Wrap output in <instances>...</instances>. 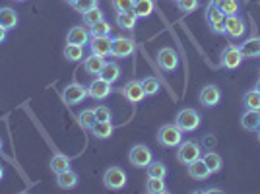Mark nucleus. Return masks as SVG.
I'll return each instance as SVG.
<instances>
[{
  "mask_svg": "<svg viewBox=\"0 0 260 194\" xmlns=\"http://www.w3.org/2000/svg\"><path fill=\"white\" fill-rule=\"evenodd\" d=\"M200 122H202L200 113L196 109H190V107L181 109L177 113V119H175V124L183 130V132H194L200 126Z\"/></svg>",
  "mask_w": 260,
  "mask_h": 194,
  "instance_id": "1",
  "label": "nucleus"
},
{
  "mask_svg": "<svg viewBox=\"0 0 260 194\" xmlns=\"http://www.w3.org/2000/svg\"><path fill=\"white\" fill-rule=\"evenodd\" d=\"M202 157V148L200 144L194 140H186L179 144V150H177V161L183 163V165H190L192 161Z\"/></svg>",
  "mask_w": 260,
  "mask_h": 194,
  "instance_id": "2",
  "label": "nucleus"
},
{
  "mask_svg": "<svg viewBox=\"0 0 260 194\" xmlns=\"http://www.w3.org/2000/svg\"><path fill=\"white\" fill-rule=\"evenodd\" d=\"M128 161H130V165H134V167H138V169H146V167L153 161V153L146 144H136V146L130 148Z\"/></svg>",
  "mask_w": 260,
  "mask_h": 194,
  "instance_id": "3",
  "label": "nucleus"
},
{
  "mask_svg": "<svg viewBox=\"0 0 260 194\" xmlns=\"http://www.w3.org/2000/svg\"><path fill=\"white\" fill-rule=\"evenodd\" d=\"M157 142L165 148H177L183 142V130L177 124H163L157 132Z\"/></svg>",
  "mask_w": 260,
  "mask_h": 194,
  "instance_id": "4",
  "label": "nucleus"
},
{
  "mask_svg": "<svg viewBox=\"0 0 260 194\" xmlns=\"http://www.w3.org/2000/svg\"><path fill=\"white\" fill-rule=\"evenodd\" d=\"M128 183L126 179V173L122 167L115 165V167H109L107 171L103 173V184L107 186L109 190H122Z\"/></svg>",
  "mask_w": 260,
  "mask_h": 194,
  "instance_id": "5",
  "label": "nucleus"
},
{
  "mask_svg": "<svg viewBox=\"0 0 260 194\" xmlns=\"http://www.w3.org/2000/svg\"><path fill=\"white\" fill-rule=\"evenodd\" d=\"M87 97V87L78 84V82H72L62 89V101L66 105H80L84 99Z\"/></svg>",
  "mask_w": 260,
  "mask_h": 194,
  "instance_id": "6",
  "label": "nucleus"
},
{
  "mask_svg": "<svg viewBox=\"0 0 260 194\" xmlns=\"http://www.w3.org/2000/svg\"><path fill=\"white\" fill-rule=\"evenodd\" d=\"M243 60H245V56L237 45H228L221 53V66L228 70H237Z\"/></svg>",
  "mask_w": 260,
  "mask_h": 194,
  "instance_id": "7",
  "label": "nucleus"
},
{
  "mask_svg": "<svg viewBox=\"0 0 260 194\" xmlns=\"http://www.w3.org/2000/svg\"><path fill=\"white\" fill-rule=\"evenodd\" d=\"M111 93H113V84H109L107 80H103V78H99V76L87 86V97H91V99H95V101H103V99H107Z\"/></svg>",
  "mask_w": 260,
  "mask_h": 194,
  "instance_id": "8",
  "label": "nucleus"
},
{
  "mask_svg": "<svg viewBox=\"0 0 260 194\" xmlns=\"http://www.w3.org/2000/svg\"><path fill=\"white\" fill-rule=\"evenodd\" d=\"M157 64L163 72H175L179 68V56L171 47H163L157 53Z\"/></svg>",
  "mask_w": 260,
  "mask_h": 194,
  "instance_id": "9",
  "label": "nucleus"
},
{
  "mask_svg": "<svg viewBox=\"0 0 260 194\" xmlns=\"http://www.w3.org/2000/svg\"><path fill=\"white\" fill-rule=\"evenodd\" d=\"M134 51H136V45L132 39L113 37V51H111L113 58H128L130 54H134Z\"/></svg>",
  "mask_w": 260,
  "mask_h": 194,
  "instance_id": "10",
  "label": "nucleus"
},
{
  "mask_svg": "<svg viewBox=\"0 0 260 194\" xmlns=\"http://www.w3.org/2000/svg\"><path fill=\"white\" fill-rule=\"evenodd\" d=\"M206 20H208L210 29H212L214 33H217V35H223V33H225V16H223V12L217 10L216 6L208 4Z\"/></svg>",
  "mask_w": 260,
  "mask_h": 194,
  "instance_id": "11",
  "label": "nucleus"
},
{
  "mask_svg": "<svg viewBox=\"0 0 260 194\" xmlns=\"http://www.w3.org/2000/svg\"><path fill=\"white\" fill-rule=\"evenodd\" d=\"M245 33H247V23L239 14L225 16V35L233 37V39H241Z\"/></svg>",
  "mask_w": 260,
  "mask_h": 194,
  "instance_id": "12",
  "label": "nucleus"
},
{
  "mask_svg": "<svg viewBox=\"0 0 260 194\" xmlns=\"http://www.w3.org/2000/svg\"><path fill=\"white\" fill-rule=\"evenodd\" d=\"M89 51L91 54H99V56H109L113 51V37L111 35H103V37H91L89 39Z\"/></svg>",
  "mask_w": 260,
  "mask_h": 194,
  "instance_id": "13",
  "label": "nucleus"
},
{
  "mask_svg": "<svg viewBox=\"0 0 260 194\" xmlns=\"http://www.w3.org/2000/svg\"><path fill=\"white\" fill-rule=\"evenodd\" d=\"M219 99H221V89L217 86H214V84L204 86L200 89V93H198V101L204 107H216L217 103H219Z\"/></svg>",
  "mask_w": 260,
  "mask_h": 194,
  "instance_id": "14",
  "label": "nucleus"
},
{
  "mask_svg": "<svg viewBox=\"0 0 260 194\" xmlns=\"http://www.w3.org/2000/svg\"><path fill=\"white\" fill-rule=\"evenodd\" d=\"M120 91H122V95L126 97V101H130V103H140V101H144V97H146L140 80H130Z\"/></svg>",
  "mask_w": 260,
  "mask_h": 194,
  "instance_id": "15",
  "label": "nucleus"
},
{
  "mask_svg": "<svg viewBox=\"0 0 260 194\" xmlns=\"http://www.w3.org/2000/svg\"><path fill=\"white\" fill-rule=\"evenodd\" d=\"M66 43H74V45H87L89 43V29L87 25H74L68 35H66Z\"/></svg>",
  "mask_w": 260,
  "mask_h": 194,
  "instance_id": "16",
  "label": "nucleus"
},
{
  "mask_svg": "<svg viewBox=\"0 0 260 194\" xmlns=\"http://www.w3.org/2000/svg\"><path fill=\"white\" fill-rule=\"evenodd\" d=\"M186 167H188V169H186L188 175H190L194 181H206L208 177L212 175V171L208 169V165L204 163L202 157H200V159H196V161H192L190 165H186Z\"/></svg>",
  "mask_w": 260,
  "mask_h": 194,
  "instance_id": "17",
  "label": "nucleus"
},
{
  "mask_svg": "<svg viewBox=\"0 0 260 194\" xmlns=\"http://www.w3.org/2000/svg\"><path fill=\"white\" fill-rule=\"evenodd\" d=\"M78 181H80V177H78V173L72 171V169H66V171L56 173V184H58L60 188H64V190L76 188Z\"/></svg>",
  "mask_w": 260,
  "mask_h": 194,
  "instance_id": "18",
  "label": "nucleus"
},
{
  "mask_svg": "<svg viewBox=\"0 0 260 194\" xmlns=\"http://www.w3.org/2000/svg\"><path fill=\"white\" fill-rule=\"evenodd\" d=\"M105 56H99V54H89L86 60H84V70H86L89 76H95L98 78L105 66Z\"/></svg>",
  "mask_w": 260,
  "mask_h": 194,
  "instance_id": "19",
  "label": "nucleus"
},
{
  "mask_svg": "<svg viewBox=\"0 0 260 194\" xmlns=\"http://www.w3.org/2000/svg\"><path fill=\"white\" fill-rule=\"evenodd\" d=\"M241 126L247 130V132H256L260 128V111H252L247 109L241 117Z\"/></svg>",
  "mask_w": 260,
  "mask_h": 194,
  "instance_id": "20",
  "label": "nucleus"
},
{
  "mask_svg": "<svg viewBox=\"0 0 260 194\" xmlns=\"http://www.w3.org/2000/svg\"><path fill=\"white\" fill-rule=\"evenodd\" d=\"M113 132H115V126L111 120H95V124L91 126V134L98 140H107L113 136Z\"/></svg>",
  "mask_w": 260,
  "mask_h": 194,
  "instance_id": "21",
  "label": "nucleus"
},
{
  "mask_svg": "<svg viewBox=\"0 0 260 194\" xmlns=\"http://www.w3.org/2000/svg\"><path fill=\"white\" fill-rule=\"evenodd\" d=\"M239 49L245 58H260V37H250Z\"/></svg>",
  "mask_w": 260,
  "mask_h": 194,
  "instance_id": "22",
  "label": "nucleus"
},
{
  "mask_svg": "<svg viewBox=\"0 0 260 194\" xmlns=\"http://www.w3.org/2000/svg\"><path fill=\"white\" fill-rule=\"evenodd\" d=\"M0 25L10 31L18 25V12L14 8H0Z\"/></svg>",
  "mask_w": 260,
  "mask_h": 194,
  "instance_id": "23",
  "label": "nucleus"
},
{
  "mask_svg": "<svg viewBox=\"0 0 260 194\" xmlns=\"http://www.w3.org/2000/svg\"><path fill=\"white\" fill-rule=\"evenodd\" d=\"M136 22H138V16L132 10L128 12H117V25L126 29V31H132L136 27Z\"/></svg>",
  "mask_w": 260,
  "mask_h": 194,
  "instance_id": "24",
  "label": "nucleus"
},
{
  "mask_svg": "<svg viewBox=\"0 0 260 194\" xmlns=\"http://www.w3.org/2000/svg\"><path fill=\"white\" fill-rule=\"evenodd\" d=\"M155 10V2L153 0H134V6L132 12L138 16V18H150Z\"/></svg>",
  "mask_w": 260,
  "mask_h": 194,
  "instance_id": "25",
  "label": "nucleus"
},
{
  "mask_svg": "<svg viewBox=\"0 0 260 194\" xmlns=\"http://www.w3.org/2000/svg\"><path fill=\"white\" fill-rule=\"evenodd\" d=\"M99 78L107 80L109 84H115V82L120 78V66L117 64L115 60H109V62H105V66H103V70H101Z\"/></svg>",
  "mask_w": 260,
  "mask_h": 194,
  "instance_id": "26",
  "label": "nucleus"
},
{
  "mask_svg": "<svg viewBox=\"0 0 260 194\" xmlns=\"http://www.w3.org/2000/svg\"><path fill=\"white\" fill-rule=\"evenodd\" d=\"M212 6H216L219 12H223V16H233L239 14V2L237 0H210Z\"/></svg>",
  "mask_w": 260,
  "mask_h": 194,
  "instance_id": "27",
  "label": "nucleus"
},
{
  "mask_svg": "<svg viewBox=\"0 0 260 194\" xmlns=\"http://www.w3.org/2000/svg\"><path fill=\"white\" fill-rule=\"evenodd\" d=\"M202 159H204V163L208 165V169L212 171V175H214V173H219L221 171V167H223L221 155L216 153V151H206V153L202 155Z\"/></svg>",
  "mask_w": 260,
  "mask_h": 194,
  "instance_id": "28",
  "label": "nucleus"
},
{
  "mask_svg": "<svg viewBox=\"0 0 260 194\" xmlns=\"http://www.w3.org/2000/svg\"><path fill=\"white\" fill-rule=\"evenodd\" d=\"M64 58L70 62H78L84 58V45H74V43H66L64 47Z\"/></svg>",
  "mask_w": 260,
  "mask_h": 194,
  "instance_id": "29",
  "label": "nucleus"
},
{
  "mask_svg": "<svg viewBox=\"0 0 260 194\" xmlns=\"http://www.w3.org/2000/svg\"><path fill=\"white\" fill-rule=\"evenodd\" d=\"M146 192H150V194L167 192L165 179H159V177H148V181H146Z\"/></svg>",
  "mask_w": 260,
  "mask_h": 194,
  "instance_id": "30",
  "label": "nucleus"
},
{
  "mask_svg": "<svg viewBox=\"0 0 260 194\" xmlns=\"http://www.w3.org/2000/svg\"><path fill=\"white\" fill-rule=\"evenodd\" d=\"M95 111L93 109H84L82 113H78V122L84 130H91V126L95 124Z\"/></svg>",
  "mask_w": 260,
  "mask_h": 194,
  "instance_id": "31",
  "label": "nucleus"
},
{
  "mask_svg": "<svg viewBox=\"0 0 260 194\" xmlns=\"http://www.w3.org/2000/svg\"><path fill=\"white\" fill-rule=\"evenodd\" d=\"M140 82H142V87H144L146 97H153L159 93V80H157V78L148 76V78H144V80H140Z\"/></svg>",
  "mask_w": 260,
  "mask_h": 194,
  "instance_id": "32",
  "label": "nucleus"
},
{
  "mask_svg": "<svg viewBox=\"0 0 260 194\" xmlns=\"http://www.w3.org/2000/svg\"><path fill=\"white\" fill-rule=\"evenodd\" d=\"M51 169H53V173L70 169V157H66L64 153H54L53 159H51Z\"/></svg>",
  "mask_w": 260,
  "mask_h": 194,
  "instance_id": "33",
  "label": "nucleus"
},
{
  "mask_svg": "<svg viewBox=\"0 0 260 194\" xmlns=\"http://www.w3.org/2000/svg\"><path fill=\"white\" fill-rule=\"evenodd\" d=\"M243 105L245 109H252V111H260V93L256 89H250L243 95Z\"/></svg>",
  "mask_w": 260,
  "mask_h": 194,
  "instance_id": "34",
  "label": "nucleus"
},
{
  "mask_svg": "<svg viewBox=\"0 0 260 194\" xmlns=\"http://www.w3.org/2000/svg\"><path fill=\"white\" fill-rule=\"evenodd\" d=\"M89 35L91 37H103V35H111V23L103 18V20H99L98 23H93L91 27H89Z\"/></svg>",
  "mask_w": 260,
  "mask_h": 194,
  "instance_id": "35",
  "label": "nucleus"
},
{
  "mask_svg": "<svg viewBox=\"0 0 260 194\" xmlns=\"http://www.w3.org/2000/svg\"><path fill=\"white\" fill-rule=\"evenodd\" d=\"M146 171H148V177H159V179H165L167 177V165L163 161H152L148 167H146Z\"/></svg>",
  "mask_w": 260,
  "mask_h": 194,
  "instance_id": "36",
  "label": "nucleus"
},
{
  "mask_svg": "<svg viewBox=\"0 0 260 194\" xmlns=\"http://www.w3.org/2000/svg\"><path fill=\"white\" fill-rule=\"evenodd\" d=\"M82 16H84V23H86L87 27H91L93 23H98L99 20H103V12L99 10V6H95V8H91V10L84 12Z\"/></svg>",
  "mask_w": 260,
  "mask_h": 194,
  "instance_id": "37",
  "label": "nucleus"
},
{
  "mask_svg": "<svg viewBox=\"0 0 260 194\" xmlns=\"http://www.w3.org/2000/svg\"><path fill=\"white\" fill-rule=\"evenodd\" d=\"M200 0H177V8L183 14H192L194 10H198Z\"/></svg>",
  "mask_w": 260,
  "mask_h": 194,
  "instance_id": "38",
  "label": "nucleus"
},
{
  "mask_svg": "<svg viewBox=\"0 0 260 194\" xmlns=\"http://www.w3.org/2000/svg\"><path fill=\"white\" fill-rule=\"evenodd\" d=\"M95 6H98V0H76V2H74V10L80 12V14L91 10V8H95Z\"/></svg>",
  "mask_w": 260,
  "mask_h": 194,
  "instance_id": "39",
  "label": "nucleus"
},
{
  "mask_svg": "<svg viewBox=\"0 0 260 194\" xmlns=\"http://www.w3.org/2000/svg\"><path fill=\"white\" fill-rule=\"evenodd\" d=\"M93 111H95V119L98 120H113V113H111V109L105 107V105H98Z\"/></svg>",
  "mask_w": 260,
  "mask_h": 194,
  "instance_id": "40",
  "label": "nucleus"
},
{
  "mask_svg": "<svg viewBox=\"0 0 260 194\" xmlns=\"http://www.w3.org/2000/svg\"><path fill=\"white\" fill-rule=\"evenodd\" d=\"M113 6L117 12H128L134 6V0H113Z\"/></svg>",
  "mask_w": 260,
  "mask_h": 194,
  "instance_id": "41",
  "label": "nucleus"
},
{
  "mask_svg": "<svg viewBox=\"0 0 260 194\" xmlns=\"http://www.w3.org/2000/svg\"><path fill=\"white\" fill-rule=\"evenodd\" d=\"M4 39H6V29L0 25V43H4Z\"/></svg>",
  "mask_w": 260,
  "mask_h": 194,
  "instance_id": "42",
  "label": "nucleus"
},
{
  "mask_svg": "<svg viewBox=\"0 0 260 194\" xmlns=\"http://www.w3.org/2000/svg\"><path fill=\"white\" fill-rule=\"evenodd\" d=\"M200 192H221L219 188H204V190H200Z\"/></svg>",
  "mask_w": 260,
  "mask_h": 194,
  "instance_id": "43",
  "label": "nucleus"
},
{
  "mask_svg": "<svg viewBox=\"0 0 260 194\" xmlns=\"http://www.w3.org/2000/svg\"><path fill=\"white\" fill-rule=\"evenodd\" d=\"M2 179H4V167L0 165V181H2Z\"/></svg>",
  "mask_w": 260,
  "mask_h": 194,
  "instance_id": "44",
  "label": "nucleus"
},
{
  "mask_svg": "<svg viewBox=\"0 0 260 194\" xmlns=\"http://www.w3.org/2000/svg\"><path fill=\"white\" fill-rule=\"evenodd\" d=\"M254 89H256V91H258V93H260V80H258V82H256V84H254Z\"/></svg>",
  "mask_w": 260,
  "mask_h": 194,
  "instance_id": "45",
  "label": "nucleus"
},
{
  "mask_svg": "<svg viewBox=\"0 0 260 194\" xmlns=\"http://www.w3.org/2000/svg\"><path fill=\"white\" fill-rule=\"evenodd\" d=\"M66 4H70V6H74V2H76V0H64Z\"/></svg>",
  "mask_w": 260,
  "mask_h": 194,
  "instance_id": "46",
  "label": "nucleus"
},
{
  "mask_svg": "<svg viewBox=\"0 0 260 194\" xmlns=\"http://www.w3.org/2000/svg\"><path fill=\"white\" fill-rule=\"evenodd\" d=\"M0 151H2V138H0Z\"/></svg>",
  "mask_w": 260,
  "mask_h": 194,
  "instance_id": "47",
  "label": "nucleus"
},
{
  "mask_svg": "<svg viewBox=\"0 0 260 194\" xmlns=\"http://www.w3.org/2000/svg\"><path fill=\"white\" fill-rule=\"evenodd\" d=\"M256 132H258V142H260V128H258V130H256Z\"/></svg>",
  "mask_w": 260,
  "mask_h": 194,
  "instance_id": "48",
  "label": "nucleus"
},
{
  "mask_svg": "<svg viewBox=\"0 0 260 194\" xmlns=\"http://www.w3.org/2000/svg\"><path fill=\"white\" fill-rule=\"evenodd\" d=\"M14 2H25V0H14Z\"/></svg>",
  "mask_w": 260,
  "mask_h": 194,
  "instance_id": "49",
  "label": "nucleus"
}]
</instances>
